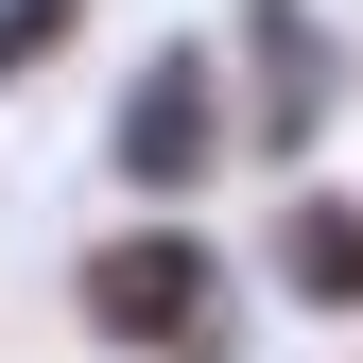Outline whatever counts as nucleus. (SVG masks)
<instances>
[{
	"instance_id": "obj_1",
	"label": "nucleus",
	"mask_w": 363,
	"mask_h": 363,
	"mask_svg": "<svg viewBox=\"0 0 363 363\" xmlns=\"http://www.w3.org/2000/svg\"><path fill=\"white\" fill-rule=\"evenodd\" d=\"M69 329L104 363H242L259 277H242V242H208V208H121L69 242Z\"/></svg>"
},
{
	"instance_id": "obj_2",
	"label": "nucleus",
	"mask_w": 363,
	"mask_h": 363,
	"mask_svg": "<svg viewBox=\"0 0 363 363\" xmlns=\"http://www.w3.org/2000/svg\"><path fill=\"white\" fill-rule=\"evenodd\" d=\"M242 173V104H225V35H156L104 86V191L121 208H208Z\"/></svg>"
},
{
	"instance_id": "obj_3",
	"label": "nucleus",
	"mask_w": 363,
	"mask_h": 363,
	"mask_svg": "<svg viewBox=\"0 0 363 363\" xmlns=\"http://www.w3.org/2000/svg\"><path fill=\"white\" fill-rule=\"evenodd\" d=\"M225 104H242V173H311L346 121V35L329 0H225Z\"/></svg>"
},
{
	"instance_id": "obj_4",
	"label": "nucleus",
	"mask_w": 363,
	"mask_h": 363,
	"mask_svg": "<svg viewBox=\"0 0 363 363\" xmlns=\"http://www.w3.org/2000/svg\"><path fill=\"white\" fill-rule=\"evenodd\" d=\"M277 311H311V329H363V191H329V173H294L277 208H259V259H242Z\"/></svg>"
},
{
	"instance_id": "obj_5",
	"label": "nucleus",
	"mask_w": 363,
	"mask_h": 363,
	"mask_svg": "<svg viewBox=\"0 0 363 363\" xmlns=\"http://www.w3.org/2000/svg\"><path fill=\"white\" fill-rule=\"evenodd\" d=\"M86 18H104V0H0V104H18L35 69H69V52H86Z\"/></svg>"
}]
</instances>
